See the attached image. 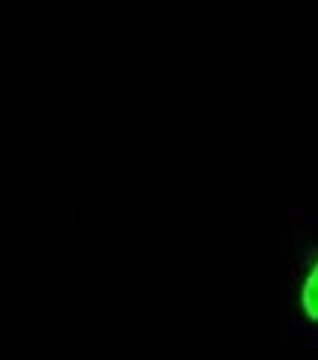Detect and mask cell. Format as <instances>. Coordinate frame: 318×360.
Instances as JSON below:
<instances>
[{
    "mask_svg": "<svg viewBox=\"0 0 318 360\" xmlns=\"http://www.w3.org/2000/svg\"><path fill=\"white\" fill-rule=\"evenodd\" d=\"M300 313L315 322L318 319V266H315V257L310 263V272L304 278V283H300Z\"/></svg>",
    "mask_w": 318,
    "mask_h": 360,
    "instance_id": "cell-1",
    "label": "cell"
}]
</instances>
